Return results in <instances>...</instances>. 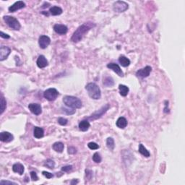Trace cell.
<instances>
[{
    "label": "cell",
    "mask_w": 185,
    "mask_h": 185,
    "mask_svg": "<svg viewBox=\"0 0 185 185\" xmlns=\"http://www.w3.org/2000/svg\"><path fill=\"white\" fill-rule=\"evenodd\" d=\"M3 19L5 20V22H6L7 25L12 29L15 30H19L21 28L20 23L19 22V21L16 19L15 18L12 16H6L3 17Z\"/></svg>",
    "instance_id": "4"
},
{
    "label": "cell",
    "mask_w": 185,
    "mask_h": 185,
    "mask_svg": "<svg viewBox=\"0 0 185 185\" xmlns=\"http://www.w3.org/2000/svg\"><path fill=\"white\" fill-rule=\"evenodd\" d=\"M85 175H86V178L87 179H90L91 177L93 176V172L91 171L90 170H88V169H86L85 170Z\"/></svg>",
    "instance_id": "38"
},
{
    "label": "cell",
    "mask_w": 185,
    "mask_h": 185,
    "mask_svg": "<svg viewBox=\"0 0 185 185\" xmlns=\"http://www.w3.org/2000/svg\"><path fill=\"white\" fill-rule=\"evenodd\" d=\"M30 177H31V179L33 181L39 180V177H38V176H37V173H36L35 171L30 172Z\"/></svg>",
    "instance_id": "37"
},
{
    "label": "cell",
    "mask_w": 185,
    "mask_h": 185,
    "mask_svg": "<svg viewBox=\"0 0 185 185\" xmlns=\"http://www.w3.org/2000/svg\"><path fill=\"white\" fill-rule=\"evenodd\" d=\"M107 67L112 70V71H114L115 73H117L119 77H122L125 75L121 69L120 68V67L117 64H115V63H109V64H107Z\"/></svg>",
    "instance_id": "13"
},
{
    "label": "cell",
    "mask_w": 185,
    "mask_h": 185,
    "mask_svg": "<svg viewBox=\"0 0 185 185\" xmlns=\"http://www.w3.org/2000/svg\"><path fill=\"white\" fill-rule=\"evenodd\" d=\"M106 146L110 150H114V147H115V143H114V140L112 138H108L106 140Z\"/></svg>",
    "instance_id": "26"
},
{
    "label": "cell",
    "mask_w": 185,
    "mask_h": 185,
    "mask_svg": "<svg viewBox=\"0 0 185 185\" xmlns=\"http://www.w3.org/2000/svg\"><path fill=\"white\" fill-rule=\"evenodd\" d=\"M59 96V92L55 88H49L45 90L43 93V96L49 101H53L56 99Z\"/></svg>",
    "instance_id": "6"
},
{
    "label": "cell",
    "mask_w": 185,
    "mask_h": 185,
    "mask_svg": "<svg viewBox=\"0 0 185 185\" xmlns=\"http://www.w3.org/2000/svg\"><path fill=\"white\" fill-rule=\"evenodd\" d=\"M11 53V49L10 48L7 47V46H2L0 48V61L5 60L7 59L8 56Z\"/></svg>",
    "instance_id": "10"
},
{
    "label": "cell",
    "mask_w": 185,
    "mask_h": 185,
    "mask_svg": "<svg viewBox=\"0 0 185 185\" xmlns=\"http://www.w3.org/2000/svg\"><path fill=\"white\" fill-rule=\"evenodd\" d=\"M62 110L63 113L67 114V115H72V114H74L75 113V109H69V108H62Z\"/></svg>",
    "instance_id": "32"
},
{
    "label": "cell",
    "mask_w": 185,
    "mask_h": 185,
    "mask_svg": "<svg viewBox=\"0 0 185 185\" xmlns=\"http://www.w3.org/2000/svg\"><path fill=\"white\" fill-rule=\"evenodd\" d=\"M108 108H109V104H106V105L104 106H103L101 109H99L98 111H96V112L92 114L90 117H88V118H87V119L95 120V119H97L101 118V117H102V116L104 115V114H105L107 111H108Z\"/></svg>",
    "instance_id": "7"
},
{
    "label": "cell",
    "mask_w": 185,
    "mask_h": 185,
    "mask_svg": "<svg viewBox=\"0 0 185 185\" xmlns=\"http://www.w3.org/2000/svg\"><path fill=\"white\" fill-rule=\"evenodd\" d=\"M87 147H88L90 150H97L99 148V145L94 142H89V143L87 144Z\"/></svg>",
    "instance_id": "31"
},
{
    "label": "cell",
    "mask_w": 185,
    "mask_h": 185,
    "mask_svg": "<svg viewBox=\"0 0 185 185\" xmlns=\"http://www.w3.org/2000/svg\"><path fill=\"white\" fill-rule=\"evenodd\" d=\"M129 9V5L124 1H117L113 4V9L116 12H124Z\"/></svg>",
    "instance_id": "5"
},
{
    "label": "cell",
    "mask_w": 185,
    "mask_h": 185,
    "mask_svg": "<svg viewBox=\"0 0 185 185\" xmlns=\"http://www.w3.org/2000/svg\"><path fill=\"white\" fill-rule=\"evenodd\" d=\"M78 182H79V181L77 180V179H73V180L70 182V184H77Z\"/></svg>",
    "instance_id": "41"
},
{
    "label": "cell",
    "mask_w": 185,
    "mask_h": 185,
    "mask_svg": "<svg viewBox=\"0 0 185 185\" xmlns=\"http://www.w3.org/2000/svg\"><path fill=\"white\" fill-rule=\"evenodd\" d=\"M33 135L37 139H41L44 135V131L42 128L39 127H35L34 130H33Z\"/></svg>",
    "instance_id": "20"
},
{
    "label": "cell",
    "mask_w": 185,
    "mask_h": 185,
    "mask_svg": "<svg viewBox=\"0 0 185 185\" xmlns=\"http://www.w3.org/2000/svg\"><path fill=\"white\" fill-rule=\"evenodd\" d=\"M68 122V120L65 118H63V117H59L58 119V123H59V125H62V126H64L66 125Z\"/></svg>",
    "instance_id": "33"
},
{
    "label": "cell",
    "mask_w": 185,
    "mask_h": 185,
    "mask_svg": "<svg viewBox=\"0 0 185 185\" xmlns=\"http://www.w3.org/2000/svg\"><path fill=\"white\" fill-rule=\"evenodd\" d=\"M90 127L88 120H83L79 123V129L83 132H86Z\"/></svg>",
    "instance_id": "21"
},
{
    "label": "cell",
    "mask_w": 185,
    "mask_h": 185,
    "mask_svg": "<svg viewBox=\"0 0 185 185\" xmlns=\"http://www.w3.org/2000/svg\"><path fill=\"white\" fill-rule=\"evenodd\" d=\"M54 30L56 33L59 35H64L68 31V28L66 25L62 24H56L54 25Z\"/></svg>",
    "instance_id": "12"
},
{
    "label": "cell",
    "mask_w": 185,
    "mask_h": 185,
    "mask_svg": "<svg viewBox=\"0 0 185 185\" xmlns=\"http://www.w3.org/2000/svg\"><path fill=\"white\" fill-rule=\"evenodd\" d=\"M51 43V39L49 36H41L39 39V44L40 46L41 49H45L49 46Z\"/></svg>",
    "instance_id": "8"
},
{
    "label": "cell",
    "mask_w": 185,
    "mask_h": 185,
    "mask_svg": "<svg viewBox=\"0 0 185 185\" xmlns=\"http://www.w3.org/2000/svg\"><path fill=\"white\" fill-rule=\"evenodd\" d=\"M104 85L106 87H112L114 85V80L111 77H106L104 79Z\"/></svg>",
    "instance_id": "27"
},
{
    "label": "cell",
    "mask_w": 185,
    "mask_h": 185,
    "mask_svg": "<svg viewBox=\"0 0 185 185\" xmlns=\"http://www.w3.org/2000/svg\"><path fill=\"white\" fill-rule=\"evenodd\" d=\"M151 71H152V67H150V66H146V67H144V68H142L138 70L136 73V75L138 76V77L145 78V77H148V76L150 75Z\"/></svg>",
    "instance_id": "9"
},
{
    "label": "cell",
    "mask_w": 185,
    "mask_h": 185,
    "mask_svg": "<svg viewBox=\"0 0 185 185\" xmlns=\"http://www.w3.org/2000/svg\"><path fill=\"white\" fill-rule=\"evenodd\" d=\"M62 12H63L62 9L60 7L54 6L49 9V12H50L51 15H54V16L61 15V14L62 13Z\"/></svg>",
    "instance_id": "23"
},
{
    "label": "cell",
    "mask_w": 185,
    "mask_h": 185,
    "mask_svg": "<svg viewBox=\"0 0 185 185\" xmlns=\"http://www.w3.org/2000/svg\"><path fill=\"white\" fill-rule=\"evenodd\" d=\"M52 148H53L54 150H55L56 152H62L63 150H64V145L62 142H56L53 144V145H52Z\"/></svg>",
    "instance_id": "22"
},
{
    "label": "cell",
    "mask_w": 185,
    "mask_h": 185,
    "mask_svg": "<svg viewBox=\"0 0 185 185\" xmlns=\"http://www.w3.org/2000/svg\"><path fill=\"white\" fill-rule=\"evenodd\" d=\"M96 26V24L92 22H85L83 25L79 26L77 28L75 31L73 33V36L71 37V41L74 43H77V42L80 41L84 37L85 35L90 30L91 28Z\"/></svg>",
    "instance_id": "1"
},
{
    "label": "cell",
    "mask_w": 185,
    "mask_h": 185,
    "mask_svg": "<svg viewBox=\"0 0 185 185\" xmlns=\"http://www.w3.org/2000/svg\"><path fill=\"white\" fill-rule=\"evenodd\" d=\"M116 125H117V127L120 128V129H125L127 126V120L125 117H121L117 119Z\"/></svg>",
    "instance_id": "17"
},
{
    "label": "cell",
    "mask_w": 185,
    "mask_h": 185,
    "mask_svg": "<svg viewBox=\"0 0 185 185\" xmlns=\"http://www.w3.org/2000/svg\"><path fill=\"white\" fill-rule=\"evenodd\" d=\"M14 136L9 132H2L0 133V140L3 142H9L13 140Z\"/></svg>",
    "instance_id": "15"
},
{
    "label": "cell",
    "mask_w": 185,
    "mask_h": 185,
    "mask_svg": "<svg viewBox=\"0 0 185 185\" xmlns=\"http://www.w3.org/2000/svg\"><path fill=\"white\" fill-rule=\"evenodd\" d=\"M85 89L89 96L94 100L100 99L101 97V89L97 84L94 83H90L86 85Z\"/></svg>",
    "instance_id": "2"
},
{
    "label": "cell",
    "mask_w": 185,
    "mask_h": 185,
    "mask_svg": "<svg viewBox=\"0 0 185 185\" xmlns=\"http://www.w3.org/2000/svg\"><path fill=\"white\" fill-rule=\"evenodd\" d=\"M119 94L121 96H127L129 91V89L127 86L125 85H119Z\"/></svg>",
    "instance_id": "24"
},
{
    "label": "cell",
    "mask_w": 185,
    "mask_h": 185,
    "mask_svg": "<svg viewBox=\"0 0 185 185\" xmlns=\"http://www.w3.org/2000/svg\"><path fill=\"white\" fill-rule=\"evenodd\" d=\"M42 173H43V176H46L47 179H52V178L54 177V175L52 174V173H49V172H47V171H43L42 172Z\"/></svg>",
    "instance_id": "39"
},
{
    "label": "cell",
    "mask_w": 185,
    "mask_h": 185,
    "mask_svg": "<svg viewBox=\"0 0 185 185\" xmlns=\"http://www.w3.org/2000/svg\"><path fill=\"white\" fill-rule=\"evenodd\" d=\"M93 161H94L95 163H101V161H102V158H101V155H100L98 152H95L93 156Z\"/></svg>",
    "instance_id": "30"
},
{
    "label": "cell",
    "mask_w": 185,
    "mask_h": 185,
    "mask_svg": "<svg viewBox=\"0 0 185 185\" xmlns=\"http://www.w3.org/2000/svg\"><path fill=\"white\" fill-rule=\"evenodd\" d=\"M7 107V101L5 99V98L3 97V96H2V98H1V112L0 114H2L5 111V110L6 109Z\"/></svg>",
    "instance_id": "29"
},
{
    "label": "cell",
    "mask_w": 185,
    "mask_h": 185,
    "mask_svg": "<svg viewBox=\"0 0 185 185\" xmlns=\"http://www.w3.org/2000/svg\"><path fill=\"white\" fill-rule=\"evenodd\" d=\"M119 64L124 67H128L131 63L130 60H129L127 57L124 56V55H121V56H119Z\"/></svg>",
    "instance_id": "19"
},
{
    "label": "cell",
    "mask_w": 185,
    "mask_h": 185,
    "mask_svg": "<svg viewBox=\"0 0 185 185\" xmlns=\"http://www.w3.org/2000/svg\"><path fill=\"white\" fill-rule=\"evenodd\" d=\"M25 7V2H22V1H18V2L14 3L12 5H11V6L9 7V9H8V10H9V12H16V11L19 10V9H22V8H24Z\"/></svg>",
    "instance_id": "14"
},
{
    "label": "cell",
    "mask_w": 185,
    "mask_h": 185,
    "mask_svg": "<svg viewBox=\"0 0 185 185\" xmlns=\"http://www.w3.org/2000/svg\"><path fill=\"white\" fill-rule=\"evenodd\" d=\"M12 171L15 173H19L20 175H22L24 171H25V169H24L23 165H22L21 163H15L12 166Z\"/></svg>",
    "instance_id": "18"
},
{
    "label": "cell",
    "mask_w": 185,
    "mask_h": 185,
    "mask_svg": "<svg viewBox=\"0 0 185 185\" xmlns=\"http://www.w3.org/2000/svg\"><path fill=\"white\" fill-rule=\"evenodd\" d=\"M72 170H73V166H72V165H68V166H63V167L62 168V171L64 172H69Z\"/></svg>",
    "instance_id": "34"
},
{
    "label": "cell",
    "mask_w": 185,
    "mask_h": 185,
    "mask_svg": "<svg viewBox=\"0 0 185 185\" xmlns=\"http://www.w3.org/2000/svg\"><path fill=\"white\" fill-rule=\"evenodd\" d=\"M0 184L1 185H4V184H14V185H18V184L15 183V182H10V181H1L0 182Z\"/></svg>",
    "instance_id": "36"
},
{
    "label": "cell",
    "mask_w": 185,
    "mask_h": 185,
    "mask_svg": "<svg viewBox=\"0 0 185 185\" xmlns=\"http://www.w3.org/2000/svg\"><path fill=\"white\" fill-rule=\"evenodd\" d=\"M63 102L69 108H80L82 107V101L78 98L72 96H66L63 98Z\"/></svg>",
    "instance_id": "3"
},
{
    "label": "cell",
    "mask_w": 185,
    "mask_h": 185,
    "mask_svg": "<svg viewBox=\"0 0 185 185\" xmlns=\"http://www.w3.org/2000/svg\"><path fill=\"white\" fill-rule=\"evenodd\" d=\"M43 166H46V168L49 169H53L55 167V162L52 159H48L45 161Z\"/></svg>",
    "instance_id": "28"
},
{
    "label": "cell",
    "mask_w": 185,
    "mask_h": 185,
    "mask_svg": "<svg viewBox=\"0 0 185 185\" xmlns=\"http://www.w3.org/2000/svg\"><path fill=\"white\" fill-rule=\"evenodd\" d=\"M28 108L35 115H40L42 113L41 106L39 104H30L28 105Z\"/></svg>",
    "instance_id": "11"
},
{
    "label": "cell",
    "mask_w": 185,
    "mask_h": 185,
    "mask_svg": "<svg viewBox=\"0 0 185 185\" xmlns=\"http://www.w3.org/2000/svg\"><path fill=\"white\" fill-rule=\"evenodd\" d=\"M36 64H37V66L39 68H44V67H47L49 62H48L46 58L43 55H40L38 58Z\"/></svg>",
    "instance_id": "16"
},
{
    "label": "cell",
    "mask_w": 185,
    "mask_h": 185,
    "mask_svg": "<svg viewBox=\"0 0 185 185\" xmlns=\"http://www.w3.org/2000/svg\"><path fill=\"white\" fill-rule=\"evenodd\" d=\"M0 36H1L2 38H3V39H9V38H10V36H9V35L6 34V33H3L2 31L0 32Z\"/></svg>",
    "instance_id": "40"
},
{
    "label": "cell",
    "mask_w": 185,
    "mask_h": 185,
    "mask_svg": "<svg viewBox=\"0 0 185 185\" xmlns=\"http://www.w3.org/2000/svg\"><path fill=\"white\" fill-rule=\"evenodd\" d=\"M138 151H139L140 153H141L142 156H145V157H146V158L150 157V153L149 151H148V150H147L146 148L143 146V145H142V144H140L139 150H138Z\"/></svg>",
    "instance_id": "25"
},
{
    "label": "cell",
    "mask_w": 185,
    "mask_h": 185,
    "mask_svg": "<svg viewBox=\"0 0 185 185\" xmlns=\"http://www.w3.org/2000/svg\"><path fill=\"white\" fill-rule=\"evenodd\" d=\"M67 151H68V153L69 154H72V155H73V154H75L76 152H77V149H76L75 147H69L68 149H67Z\"/></svg>",
    "instance_id": "35"
}]
</instances>
